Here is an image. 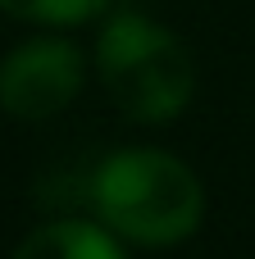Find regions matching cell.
Instances as JSON below:
<instances>
[{
    "mask_svg": "<svg viewBox=\"0 0 255 259\" xmlns=\"http://www.w3.org/2000/svg\"><path fill=\"white\" fill-rule=\"evenodd\" d=\"M91 209L119 241H132L141 250H169L201 228L205 191L178 155L155 146H128L96 168Z\"/></svg>",
    "mask_w": 255,
    "mask_h": 259,
    "instance_id": "obj_1",
    "label": "cell"
},
{
    "mask_svg": "<svg viewBox=\"0 0 255 259\" xmlns=\"http://www.w3.org/2000/svg\"><path fill=\"white\" fill-rule=\"evenodd\" d=\"M0 9L18 23H37V27H78L91 23L110 9V0H0Z\"/></svg>",
    "mask_w": 255,
    "mask_h": 259,
    "instance_id": "obj_5",
    "label": "cell"
},
{
    "mask_svg": "<svg viewBox=\"0 0 255 259\" xmlns=\"http://www.w3.org/2000/svg\"><path fill=\"white\" fill-rule=\"evenodd\" d=\"M82 82L87 59L68 36H32L0 59V109L23 123H41L64 114Z\"/></svg>",
    "mask_w": 255,
    "mask_h": 259,
    "instance_id": "obj_3",
    "label": "cell"
},
{
    "mask_svg": "<svg viewBox=\"0 0 255 259\" xmlns=\"http://www.w3.org/2000/svg\"><path fill=\"white\" fill-rule=\"evenodd\" d=\"M96 77L132 123H169L192 105L196 64L187 46L146 14H110L96 36Z\"/></svg>",
    "mask_w": 255,
    "mask_h": 259,
    "instance_id": "obj_2",
    "label": "cell"
},
{
    "mask_svg": "<svg viewBox=\"0 0 255 259\" xmlns=\"http://www.w3.org/2000/svg\"><path fill=\"white\" fill-rule=\"evenodd\" d=\"M14 259H128L119 237L105 223H82V219H55L37 228Z\"/></svg>",
    "mask_w": 255,
    "mask_h": 259,
    "instance_id": "obj_4",
    "label": "cell"
}]
</instances>
